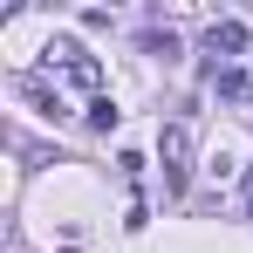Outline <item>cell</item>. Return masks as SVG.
<instances>
[{"mask_svg":"<svg viewBox=\"0 0 253 253\" xmlns=\"http://www.w3.org/2000/svg\"><path fill=\"white\" fill-rule=\"evenodd\" d=\"M158 158H165V192H185V178H192V130L165 124L158 130Z\"/></svg>","mask_w":253,"mask_h":253,"instance_id":"cell-1","label":"cell"},{"mask_svg":"<svg viewBox=\"0 0 253 253\" xmlns=\"http://www.w3.org/2000/svg\"><path fill=\"white\" fill-rule=\"evenodd\" d=\"M226 55H247V21H212L206 28V69H226Z\"/></svg>","mask_w":253,"mask_h":253,"instance_id":"cell-2","label":"cell"},{"mask_svg":"<svg viewBox=\"0 0 253 253\" xmlns=\"http://www.w3.org/2000/svg\"><path fill=\"white\" fill-rule=\"evenodd\" d=\"M55 55H62V76H69L76 89H96V83H103V69H96L76 42H48V62H55Z\"/></svg>","mask_w":253,"mask_h":253,"instance_id":"cell-3","label":"cell"},{"mask_svg":"<svg viewBox=\"0 0 253 253\" xmlns=\"http://www.w3.org/2000/svg\"><path fill=\"white\" fill-rule=\"evenodd\" d=\"M14 96H28V103H35L42 117H69V103H62V96H55L42 76H14Z\"/></svg>","mask_w":253,"mask_h":253,"instance_id":"cell-4","label":"cell"},{"mask_svg":"<svg viewBox=\"0 0 253 253\" xmlns=\"http://www.w3.org/2000/svg\"><path fill=\"white\" fill-rule=\"evenodd\" d=\"M212 83H219V96H247V69H233V62H226V69H212Z\"/></svg>","mask_w":253,"mask_h":253,"instance_id":"cell-5","label":"cell"},{"mask_svg":"<svg viewBox=\"0 0 253 253\" xmlns=\"http://www.w3.org/2000/svg\"><path fill=\"white\" fill-rule=\"evenodd\" d=\"M117 117H124V110H117L110 96H89V124L96 130H117Z\"/></svg>","mask_w":253,"mask_h":253,"instance_id":"cell-6","label":"cell"},{"mask_svg":"<svg viewBox=\"0 0 253 253\" xmlns=\"http://www.w3.org/2000/svg\"><path fill=\"white\" fill-rule=\"evenodd\" d=\"M144 55H165V62H171V55H178V35H171V28H165V35H144Z\"/></svg>","mask_w":253,"mask_h":253,"instance_id":"cell-7","label":"cell"},{"mask_svg":"<svg viewBox=\"0 0 253 253\" xmlns=\"http://www.w3.org/2000/svg\"><path fill=\"white\" fill-rule=\"evenodd\" d=\"M247 219H253V206H247Z\"/></svg>","mask_w":253,"mask_h":253,"instance_id":"cell-8","label":"cell"}]
</instances>
